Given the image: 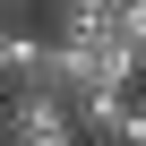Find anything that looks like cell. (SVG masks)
<instances>
[{"mask_svg": "<svg viewBox=\"0 0 146 146\" xmlns=\"http://www.w3.org/2000/svg\"><path fill=\"white\" fill-rule=\"evenodd\" d=\"M0 146H78V112L43 86H9L0 95Z\"/></svg>", "mask_w": 146, "mask_h": 146, "instance_id": "cell-1", "label": "cell"}, {"mask_svg": "<svg viewBox=\"0 0 146 146\" xmlns=\"http://www.w3.org/2000/svg\"><path fill=\"white\" fill-rule=\"evenodd\" d=\"M112 9H120V0H52V26L43 35H60V43H103L112 35Z\"/></svg>", "mask_w": 146, "mask_h": 146, "instance_id": "cell-2", "label": "cell"}, {"mask_svg": "<svg viewBox=\"0 0 146 146\" xmlns=\"http://www.w3.org/2000/svg\"><path fill=\"white\" fill-rule=\"evenodd\" d=\"M26 9H35V0H0V17H26Z\"/></svg>", "mask_w": 146, "mask_h": 146, "instance_id": "cell-3", "label": "cell"}, {"mask_svg": "<svg viewBox=\"0 0 146 146\" xmlns=\"http://www.w3.org/2000/svg\"><path fill=\"white\" fill-rule=\"evenodd\" d=\"M129 103H137V120H146V78H137V86H129Z\"/></svg>", "mask_w": 146, "mask_h": 146, "instance_id": "cell-4", "label": "cell"}, {"mask_svg": "<svg viewBox=\"0 0 146 146\" xmlns=\"http://www.w3.org/2000/svg\"><path fill=\"white\" fill-rule=\"evenodd\" d=\"M78 146H95V137H78Z\"/></svg>", "mask_w": 146, "mask_h": 146, "instance_id": "cell-5", "label": "cell"}]
</instances>
